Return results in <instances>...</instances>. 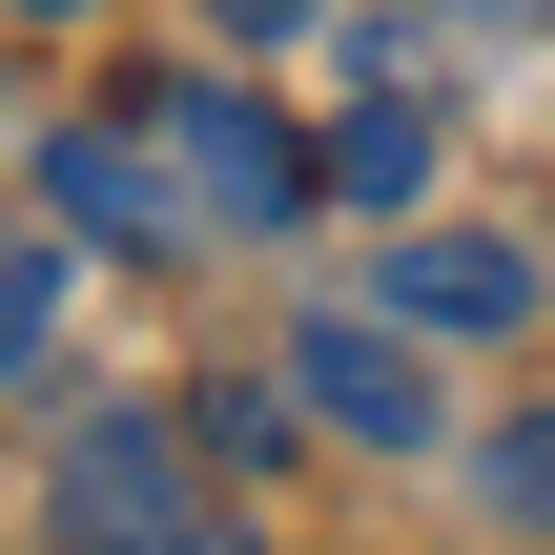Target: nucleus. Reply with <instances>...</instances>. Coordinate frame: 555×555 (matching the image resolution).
Segmentation results:
<instances>
[{
	"instance_id": "1",
	"label": "nucleus",
	"mask_w": 555,
	"mask_h": 555,
	"mask_svg": "<svg viewBox=\"0 0 555 555\" xmlns=\"http://www.w3.org/2000/svg\"><path fill=\"white\" fill-rule=\"evenodd\" d=\"M41 535L62 555H247V515H227L185 412H82L62 474H41Z\"/></svg>"
},
{
	"instance_id": "2",
	"label": "nucleus",
	"mask_w": 555,
	"mask_h": 555,
	"mask_svg": "<svg viewBox=\"0 0 555 555\" xmlns=\"http://www.w3.org/2000/svg\"><path fill=\"white\" fill-rule=\"evenodd\" d=\"M144 144H165V185H185V227L227 247V227H288L330 165L268 124V103H227V82H144Z\"/></svg>"
},
{
	"instance_id": "3",
	"label": "nucleus",
	"mask_w": 555,
	"mask_h": 555,
	"mask_svg": "<svg viewBox=\"0 0 555 555\" xmlns=\"http://www.w3.org/2000/svg\"><path fill=\"white\" fill-rule=\"evenodd\" d=\"M288 412H330V433H371V453L453 433V391H433V330H391V309H330V330H288Z\"/></svg>"
},
{
	"instance_id": "4",
	"label": "nucleus",
	"mask_w": 555,
	"mask_h": 555,
	"mask_svg": "<svg viewBox=\"0 0 555 555\" xmlns=\"http://www.w3.org/2000/svg\"><path fill=\"white\" fill-rule=\"evenodd\" d=\"M41 206H62V247H206L144 124H41Z\"/></svg>"
},
{
	"instance_id": "5",
	"label": "nucleus",
	"mask_w": 555,
	"mask_h": 555,
	"mask_svg": "<svg viewBox=\"0 0 555 555\" xmlns=\"http://www.w3.org/2000/svg\"><path fill=\"white\" fill-rule=\"evenodd\" d=\"M391 330H433V350L535 330V247H515V227H412V247H391Z\"/></svg>"
},
{
	"instance_id": "6",
	"label": "nucleus",
	"mask_w": 555,
	"mask_h": 555,
	"mask_svg": "<svg viewBox=\"0 0 555 555\" xmlns=\"http://www.w3.org/2000/svg\"><path fill=\"white\" fill-rule=\"evenodd\" d=\"M330 185H350V206H412V185H433V103H350V124H330Z\"/></svg>"
},
{
	"instance_id": "7",
	"label": "nucleus",
	"mask_w": 555,
	"mask_h": 555,
	"mask_svg": "<svg viewBox=\"0 0 555 555\" xmlns=\"http://www.w3.org/2000/svg\"><path fill=\"white\" fill-rule=\"evenodd\" d=\"M474 494H494V515H515V535H555V412H515V433H494V453H474Z\"/></svg>"
},
{
	"instance_id": "8",
	"label": "nucleus",
	"mask_w": 555,
	"mask_h": 555,
	"mask_svg": "<svg viewBox=\"0 0 555 555\" xmlns=\"http://www.w3.org/2000/svg\"><path fill=\"white\" fill-rule=\"evenodd\" d=\"M41 330H62V247H0V371H21Z\"/></svg>"
},
{
	"instance_id": "9",
	"label": "nucleus",
	"mask_w": 555,
	"mask_h": 555,
	"mask_svg": "<svg viewBox=\"0 0 555 555\" xmlns=\"http://www.w3.org/2000/svg\"><path fill=\"white\" fill-rule=\"evenodd\" d=\"M206 21H227V41H309V0H206Z\"/></svg>"
},
{
	"instance_id": "10",
	"label": "nucleus",
	"mask_w": 555,
	"mask_h": 555,
	"mask_svg": "<svg viewBox=\"0 0 555 555\" xmlns=\"http://www.w3.org/2000/svg\"><path fill=\"white\" fill-rule=\"evenodd\" d=\"M453 21H555V0H453Z\"/></svg>"
},
{
	"instance_id": "11",
	"label": "nucleus",
	"mask_w": 555,
	"mask_h": 555,
	"mask_svg": "<svg viewBox=\"0 0 555 555\" xmlns=\"http://www.w3.org/2000/svg\"><path fill=\"white\" fill-rule=\"evenodd\" d=\"M0 21H82V0H0Z\"/></svg>"
}]
</instances>
